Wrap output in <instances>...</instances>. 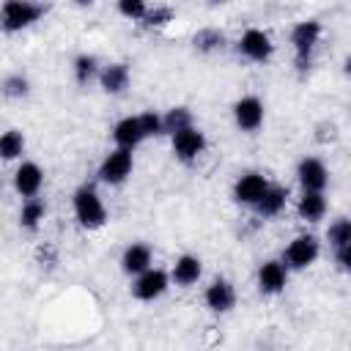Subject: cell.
I'll list each match as a JSON object with an SVG mask.
<instances>
[{"label": "cell", "mask_w": 351, "mask_h": 351, "mask_svg": "<svg viewBox=\"0 0 351 351\" xmlns=\"http://www.w3.org/2000/svg\"><path fill=\"white\" fill-rule=\"evenodd\" d=\"M170 22H173V8H167V5H159L154 11H145V16H143V25L145 27H165Z\"/></svg>", "instance_id": "cell-29"}, {"label": "cell", "mask_w": 351, "mask_h": 351, "mask_svg": "<svg viewBox=\"0 0 351 351\" xmlns=\"http://www.w3.org/2000/svg\"><path fill=\"white\" fill-rule=\"evenodd\" d=\"M118 11L126 16V19H143L148 5L145 0H118Z\"/></svg>", "instance_id": "cell-30"}, {"label": "cell", "mask_w": 351, "mask_h": 351, "mask_svg": "<svg viewBox=\"0 0 351 351\" xmlns=\"http://www.w3.org/2000/svg\"><path fill=\"white\" fill-rule=\"evenodd\" d=\"M137 280H134V285H132V296L137 299V302H154V299H159L167 288H170V274L165 271V269H145V271H140V274H134Z\"/></svg>", "instance_id": "cell-7"}, {"label": "cell", "mask_w": 351, "mask_h": 351, "mask_svg": "<svg viewBox=\"0 0 351 351\" xmlns=\"http://www.w3.org/2000/svg\"><path fill=\"white\" fill-rule=\"evenodd\" d=\"M285 203H288V189L269 184V186L263 189V195L255 200V208H258L261 217H277V214L285 208Z\"/></svg>", "instance_id": "cell-20"}, {"label": "cell", "mask_w": 351, "mask_h": 351, "mask_svg": "<svg viewBox=\"0 0 351 351\" xmlns=\"http://www.w3.org/2000/svg\"><path fill=\"white\" fill-rule=\"evenodd\" d=\"M170 137H173V154H176V159L184 162V165L197 162L200 154L206 151V134H203L195 123H192V126H184V129H178V132H173Z\"/></svg>", "instance_id": "cell-4"}, {"label": "cell", "mask_w": 351, "mask_h": 351, "mask_svg": "<svg viewBox=\"0 0 351 351\" xmlns=\"http://www.w3.org/2000/svg\"><path fill=\"white\" fill-rule=\"evenodd\" d=\"M44 217H47L44 200H38V197H25L22 211H19V225H22L25 230H38V225L44 222Z\"/></svg>", "instance_id": "cell-21"}, {"label": "cell", "mask_w": 351, "mask_h": 351, "mask_svg": "<svg viewBox=\"0 0 351 351\" xmlns=\"http://www.w3.org/2000/svg\"><path fill=\"white\" fill-rule=\"evenodd\" d=\"M96 74H99V60L93 55H77V60H74V80L80 85H88Z\"/></svg>", "instance_id": "cell-26"}, {"label": "cell", "mask_w": 351, "mask_h": 351, "mask_svg": "<svg viewBox=\"0 0 351 351\" xmlns=\"http://www.w3.org/2000/svg\"><path fill=\"white\" fill-rule=\"evenodd\" d=\"M71 203H74V217H77V222L82 228H88V230L104 228L107 208H104V203H101V197H99V192L93 186H80L74 192V200Z\"/></svg>", "instance_id": "cell-2"}, {"label": "cell", "mask_w": 351, "mask_h": 351, "mask_svg": "<svg viewBox=\"0 0 351 351\" xmlns=\"http://www.w3.org/2000/svg\"><path fill=\"white\" fill-rule=\"evenodd\" d=\"M192 44H195V49H197V52L211 55V52H217V49H222V47H225V36H222L219 30H214V27H203V30H197V33H195Z\"/></svg>", "instance_id": "cell-23"}, {"label": "cell", "mask_w": 351, "mask_h": 351, "mask_svg": "<svg viewBox=\"0 0 351 351\" xmlns=\"http://www.w3.org/2000/svg\"><path fill=\"white\" fill-rule=\"evenodd\" d=\"M200 274H203V263H200L197 255H178L176 263H173L170 280L176 285H181V288H189V285H195L200 280Z\"/></svg>", "instance_id": "cell-16"}, {"label": "cell", "mask_w": 351, "mask_h": 351, "mask_svg": "<svg viewBox=\"0 0 351 351\" xmlns=\"http://www.w3.org/2000/svg\"><path fill=\"white\" fill-rule=\"evenodd\" d=\"M140 118V126H143V134L145 137H156V134H165L162 132V115L156 110H145L137 115Z\"/></svg>", "instance_id": "cell-28"}, {"label": "cell", "mask_w": 351, "mask_h": 351, "mask_svg": "<svg viewBox=\"0 0 351 351\" xmlns=\"http://www.w3.org/2000/svg\"><path fill=\"white\" fill-rule=\"evenodd\" d=\"M41 184H44V173L36 162H22L14 173V189L16 195L22 197H36L41 192Z\"/></svg>", "instance_id": "cell-14"}, {"label": "cell", "mask_w": 351, "mask_h": 351, "mask_svg": "<svg viewBox=\"0 0 351 351\" xmlns=\"http://www.w3.org/2000/svg\"><path fill=\"white\" fill-rule=\"evenodd\" d=\"M151 261H154L151 247L143 244V241H134V244H129V247L123 250V255H121V269H123L126 274H140V271H145V269L151 266Z\"/></svg>", "instance_id": "cell-17"}, {"label": "cell", "mask_w": 351, "mask_h": 351, "mask_svg": "<svg viewBox=\"0 0 351 351\" xmlns=\"http://www.w3.org/2000/svg\"><path fill=\"white\" fill-rule=\"evenodd\" d=\"M318 252H321L318 239L310 236V233H302V236H296V239L285 247L282 263H285L288 269H307V266H313V263L318 261Z\"/></svg>", "instance_id": "cell-6"}, {"label": "cell", "mask_w": 351, "mask_h": 351, "mask_svg": "<svg viewBox=\"0 0 351 351\" xmlns=\"http://www.w3.org/2000/svg\"><path fill=\"white\" fill-rule=\"evenodd\" d=\"M44 14H47V5L38 0H5L0 5V30L19 33V30L36 25Z\"/></svg>", "instance_id": "cell-1"}, {"label": "cell", "mask_w": 351, "mask_h": 351, "mask_svg": "<svg viewBox=\"0 0 351 351\" xmlns=\"http://www.w3.org/2000/svg\"><path fill=\"white\" fill-rule=\"evenodd\" d=\"M184 126H192V112L186 107H173V110H167L162 115V132L165 134H173L178 129H184Z\"/></svg>", "instance_id": "cell-25"}, {"label": "cell", "mask_w": 351, "mask_h": 351, "mask_svg": "<svg viewBox=\"0 0 351 351\" xmlns=\"http://www.w3.org/2000/svg\"><path fill=\"white\" fill-rule=\"evenodd\" d=\"M296 178L302 184V189H310V192H324L326 184H329V170L321 159L315 156H304L296 167Z\"/></svg>", "instance_id": "cell-10"}, {"label": "cell", "mask_w": 351, "mask_h": 351, "mask_svg": "<svg viewBox=\"0 0 351 351\" xmlns=\"http://www.w3.org/2000/svg\"><path fill=\"white\" fill-rule=\"evenodd\" d=\"M318 41H321V22L318 19H302V22L293 25V30H291V47H293L299 71L310 69V60H313V52H315Z\"/></svg>", "instance_id": "cell-3"}, {"label": "cell", "mask_w": 351, "mask_h": 351, "mask_svg": "<svg viewBox=\"0 0 351 351\" xmlns=\"http://www.w3.org/2000/svg\"><path fill=\"white\" fill-rule=\"evenodd\" d=\"M233 121L241 132H258L263 123V101L258 96H241L233 104Z\"/></svg>", "instance_id": "cell-9"}, {"label": "cell", "mask_w": 351, "mask_h": 351, "mask_svg": "<svg viewBox=\"0 0 351 351\" xmlns=\"http://www.w3.org/2000/svg\"><path fill=\"white\" fill-rule=\"evenodd\" d=\"M296 214H299V219H304V222H318V219H324V214H326V197H324V192L302 189V197H299V203H296Z\"/></svg>", "instance_id": "cell-19"}, {"label": "cell", "mask_w": 351, "mask_h": 351, "mask_svg": "<svg viewBox=\"0 0 351 351\" xmlns=\"http://www.w3.org/2000/svg\"><path fill=\"white\" fill-rule=\"evenodd\" d=\"M99 85L104 93L115 96V93H123L129 88V66L126 63H110L99 71Z\"/></svg>", "instance_id": "cell-18"}, {"label": "cell", "mask_w": 351, "mask_h": 351, "mask_svg": "<svg viewBox=\"0 0 351 351\" xmlns=\"http://www.w3.org/2000/svg\"><path fill=\"white\" fill-rule=\"evenodd\" d=\"M112 140H115L118 148H129V151H134V148L145 140L143 126H140V118H137V115H126V118H121V121L112 126Z\"/></svg>", "instance_id": "cell-15"}, {"label": "cell", "mask_w": 351, "mask_h": 351, "mask_svg": "<svg viewBox=\"0 0 351 351\" xmlns=\"http://www.w3.org/2000/svg\"><path fill=\"white\" fill-rule=\"evenodd\" d=\"M266 186H269L266 176L250 170V173H241V176L236 178V184H233V197H236V203H241V206H255V200L263 195Z\"/></svg>", "instance_id": "cell-13"}, {"label": "cell", "mask_w": 351, "mask_h": 351, "mask_svg": "<svg viewBox=\"0 0 351 351\" xmlns=\"http://www.w3.org/2000/svg\"><path fill=\"white\" fill-rule=\"evenodd\" d=\"M132 167H134L132 151L115 145V148L104 156V162L99 165V178H101L104 184H110V186H118V184H123V181L132 176Z\"/></svg>", "instance_id": "cell-5"}, {"label": "cell", "mask_w": 351, "mask_h": 351, "mask_svg": "<svg viewBox=\"0 0 351 351\" xmlns=\"http://www.w3.org/2000/svg\"><path fill=\"white\" fill-rule=\"evenodd\" d=\"M203 299H206V307H208L211 313H230V310L236 307V288H233L230 280L217 277V280H211V285L206 288Z\"/></svg>", "instance_id": "cell-12"}, {"label": "cell", "mask_w": 351, "mask_h": 351, "mask_svg": "<svg viewBox=\"0 0 351 351\" xmlns=\"http://www.w3.org/2000/svg\"><path fill=\"white\" fill-rule=\"evenodd\" d=\"M74 3H77V5H90L93 0H74Z\"/></svg>", "instance_id": "cell-32"}, {"label": "cell", "mask_w": 351, "mask_h": 351, "mask_svg": "<svg viewBox=\"0 0 351 351\" xmlns=\"http://www.w3.org/2000/svg\"><path fill=\"white\" fill-rule=\"evenodd\" d=\"M239 52H241L247 60H252V63H266V60L271 58V52H274V44H271V38H269L266 30L250 27V30H244L241 38H239Z\"/></svg>", "instance_id": "cell-8"}, {"label": "cell", "mask_w": 351, "mask_h": 351, "mask_svg": "<svg viewBox=\"0 0 351 351\" xmlns=\"http://www.w3.org/2000/svg\"><path fill=\"white\" fill-rule=\"evenodd\" d=\"M326 239H329L332 250H335V247H346V244H351V222H348L346 217L335 219V222L329 225V230H326Z\"/></svg>", "instance_id": "cell-27"}, {"label": "cell", "mask_w": 351, "mask_h": 351, "mask_svg": "<svg viewBox=\"0 0 351 351\" xmlns=\"http://www.w3.org/2000/svg\"><path fill=\"white\" fill-rule=\"evenodd\" d=\"M285 285H288V266L282 261L261 263V269H258V288H261V293L277 296V293L285 291Z\"/></svg>", "instance_id": "cell-11"}, {"label": "cell", "mask_w": 351, "mask_h": 351, "mask_svg": "<svg viewBox=\"0 0 351 351\" xmlns=\"http://www.w3.org/2000/svg\"><path fill=\"white\" fill-rule=\"evenodd\" d=\"M335 263H337L340 271H348V269H351V244L335 247Z\"/></svg>", "instance_id": "cell-31"}, {"label": "cell", "mask_w": 351, "mask_h": 351, "mask_svg": "<svg viewBox=\"0 0 351 351\" xmlns=\"http://www.w3.org/2000/svg\"><path fill=\"white\" fill-rule=\"evenodd\" d=\"M0 93H3L5 99H25V96L30 93V82H27L25 74H8V77H3V82H0Z\"/></svg>", "instance_id": "cell-24"}, {"label": "cell", "mask_w": 351, "mask_h": 351, "mask_svg": "<svg viewBox=\"0 0 351 351\" xmlns=\"http://www.w3.org/2000/svg\"><path fill=\"white\" fill-rule=\"evenodd\" d=\"M22 151H25V134L19 129H8L0 134V159L3 162L22 156Z\"/></svg>", "instance_id": "cell-22"}, {"label": "cell", "mask_w": 351, "mask_h": 351, "mask_svg": "<svg viewBox=\"0 0 351 351\" xmlns=\"http://www.w3.org/2000/svg\"><path fill=\"white\" fill-rule=\"evenodd\" d=\"M208 3H222V0H208Z\"/></svg>", "instance_id": "cell-33"}]
</instances>
